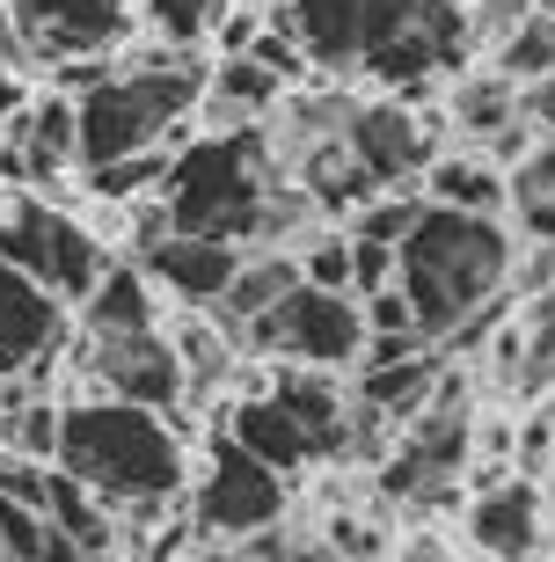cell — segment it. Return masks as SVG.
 <instances>
[{
  "label": "cell",
  "instance_id": "cell-1",
  "mask_svg": "<svg viewBox=\"0 0 555 562\" xmlns=\"http://www.w3.org/2000/svg\"><path fill=\"white\" fill-rule=\"evenodd\" d=\"M59 468L81 490H96L110 512H124V519H154V512H168L190 490L184 438L168 431L154 409L110 402V395H88L59 409Z\"/></svg>",
  "mask_w": 555,
  "mask_h": 562
},
{
  "label": "cell",
  "instance_id": "cell-2",
  "mask_svg": "<svg viewBox=\"0 0 555 562\" xmlns=\"http://www.w3.org/2000/svg\"><path fill=\"white\" fill-rule=\"evenodd\" d=\"M512 227L504 220H482V212H446V205H424L417 227L402 234L395 249V285L410 292L417 307V329L446 344L475 307H490L512 292Z\"/></svg>",
  "mask_w": 555,
  "mask_h": 562
},
{
  "label": "cell",
  "instance_id": "cell-3",
  "mask_svg": "<svg viewBox=\"0 0 555 562\" xmlns=\"http://www.w3.org/2000/svg\"><path fill=\"white\" fill-rule=\"evenodd\" d=\"M270 190H278V168H270L264 125H226L212 139H190L184 154H168V183H162L168 234L256 241Z\"/></svg>",
  "mask_w": 555,
  "mask_h": 562
},
{
  "label": "cell",
  "instance_id": "cell-4",
  "mask_svg": "<svg viewBox=\"0 0 555 562\" xmlns=\"http://www.w3.org/2000/svg\"><path fill=\"white\" fill-rule=\"evenodd\" d=\"M206 103V66L190 59H146L110 74L103 88L74 95V139H81V168L124 161L162 146L168 132H184V117Z\"/></svg>",
  "mask_w": 555,
  "mask_h": 562
},
{
  "label": "cell",
  "instance_id": "cell-5",
  "mask_svg": "<svg viewBox=\"0 0 555 562\" xmlns=\"http://www.w3.org/2000/svg\"><path fill=\"white\" fill-rule=\"evenodd\" d=\"M475 22L460 0H366L358 74L388 88H424L439 74H468Z\"/></svg>",
  "mask_w": 555,
  "mask_h": 562
},
{
  "label": "cell",
  "instance_id": "cell-6",
  "mask_svg": "<svg viewBox=\"0 0 555 562\" xmlns=\"http://www.w3.org/2000/svg\"><path fill=\"white\" fill-rule=\"evenodd\" d=\"M242 351H264V358H292V366H322V373H344L366 358V307L358 292H322V285H292L278 307H264L234 336Z\"/></svg>",
  "mask_w": 555,
  "mask_h": 562
},
{
  "label": "cell",
  "instance_id": "cell-7",
  "mask_svg": "<svg viewBox=\"0 0 555 562\" xmlns=\"http://www.w3.org/2000/svg\"><path fill=\"white\" fill-rule=\"evenodd\" d=\"M468 460H475V424H468V402H460V380H446L439 402L402 424V446L380 460V490L395 504H439L468 475Z\"/></svg>",
  "mask_w": 555,
  "mask_h": 562
},
{
  "label": "cell",
  "instance_id": "cell-8",
  "mask_svg": "<svg viewBox=\"0 0 555 562\" xmlns=\"http://www.w3.org/2000/svg\"><path fill=\"white\" fill-rule=\"evenodd\" d=\"M0 256L15 263V271H30L44 292H59L66 307H81L88 292H96V278H103V241L81 227V220H66V212L37 205V198H22L15 212H0Z\"/></svg>",
  "mask_w": 555,
  "mask_h": 562
},
{
  "label": "cell",
  "instance_id": "cell-9",
  "mask_svg": "<svg viewBox=\"0 0 555 562\" xmlns=\"http://www.w3.org/2000/svg\"><path fill=\"white\" fill-rule=\"evenodd\" d=\"M190 519L206 541H248L286 519V475L264 468L256 453H242L234 438H220L206 460V475L190 482Z\"/></svg>",
  "mask_w": 555,
  "mask_h": 562
},
{
  "label": "cell",
  "instance_id": "cell-10",
  "mask_svg": "<svg viewBox=\"0 0 555 562\" xmlns=\"http://www.w3.org/2000/svg\"><path fill=\"white\" fill-rule=\"evenodd\" d=\"M81 373L96 380V395L110 402H140L154 417L184 409L190 402V373H184V351L168 329H146V336H81Z\"/></svg>",
  "mask_w": 555,
  "mask_h": 562
},
{
  "label": "cell",
  "instance_id": "cell-11",
  "mask_svg": "<svg viewBox=\"0 0 555 562\" xmlns=\"http://www.w3.org/2000/svg\"><path fill=\"white\" fill-rule=\"evenodd\" d=\"M8 30L30 59H88L132 30V0H8Z\"/></svg>",
  "mask_w": 555,
  "mask_h": 562
},
{
  "label": "cell",
  "instance_id": "cell-12",
  "mask_svg": "<svg viewBox=\"0 0 555 562\" xmlns=\"http://www.w3.org/2000/svg\"><path fill=\"white\" fill-rule=\"evenodd\" d=\"M344 154L366 168L380 190H402V183H417V176L432 168L439 139H432V117H417L410 103H395V95H388V103H351Z\"/></svg>",
  "mask_w": 555,
  "mask_h": 562
},
{
  "label": "cell",
  "instance_id": "cell-13",
  "mask_svg": "<svg viewBox=\"0 0 555 562\" xmlns=\"http://www.w3.org/2000/svg\"><path fill=\"white\" fill-rule=\"evenodd\" d=\"M366 380H358V409H373L380 424H410L424 417L446 387L439 344H366Z\"/></svg>",
  "mask_w": 555,
  "mask_h": 562
},
{
  "label": "cell",
  "instance_id": "cell-14",
  "mask_svg": "<svg viewBox=\"0 0 555 562\" xmlns=\"http://www.w3.org/2000/svg\"><path fill=\"white\" fill-rule=\"evenodd\" d=\"M59 344H66V300L0 256V373L59 358Z\"/></svg>",
  "mask_w": 555,
  "mask_h": 562
},
{
  "label": "cell",
  "instance_id": "cell-15",
  "mask_svg": "<svg viewBox=\"0 0 555 562\" xmlns=\"http://www.w3.org/2000/svg\"><path fill=\"white\" fill-rule=\"evenodd\" d=\"M242 241H212V234H154L140 249L146 278L162 292H176L184 307H212L226 285H234V271H242Z\"/></svg>",
  "mask_w": 555,
  "mask_h": 562
},
{
  "label": "cell",
  "instance_id": "cell-16",
  "mask_svg": "<svg viewBox=\"0 0 555 562\" xmlns=\"http://www.w3.org/2000/svg\"><path fill=\"white\" fill-rule=\"evenodd\" d=\"M226 438H234L242 453H256L264 468H278V475H300V468H314V460H330V446H322L308 424L292 417V409L270 395V387L226 409Z\"/></svg>",
  "mask_w": 555,
  "mask_h": 562
},
{
  "label": "cell",
  "instance_id": "cell-17",
  "mask_svg": "<svg viewBox=\"0 0 555 562\" xmlns=\"http://www.w3.org/2000/svg\"><path fill=\"white\" fill-rule=\"evenodd\" d=\"M541 519H548V504H541V490L526 475H504L490 482L482 497H475L468 512V541L482 548L490 562H526L541 548Z\"/></svg>",
  "mask_w": 555,
  "mask_h": 562
},
{
  "label": "cell",
  "instance_id": "cell-18",
  "mask_svg": "<svg viewBox=\"0 0 555 562\" xmlns=\"http://www.w3.org/2000/svg\"><path fill=\"white\" fill-rule=\"evenodd\" d=\"M270 22H286L314 74H351L358 66V37H366V0H278L264 8Z\"/></svg>",
  "mask_w": 555,
  "mask_h": 562
},
{
  "label": "cell",
  "instance_id": "cell-19",
  "mask_svg": "<svg viewBox=\"0 0 555 562\" xmlns=\"http://www.w3.org/2000/svg\"><path fill=\"white\" fill-rule=\"evenodd\" d=\"M162 329V292L146 263H103L96 292L81 300V336H146Z\"/></svg>",
  "mask_w": 555,
  "mask_h": 562
},
{
  "label": "cell",
  "instance_id": "cell-20",
  "mask_svg": "<svg viewBox=\"0 0 555 562\" xmlns=\"http://www.w3.org/2000/svg\"><path fill=\"white\" fill-rule=\"evenodd\" d=\"M417 183H424V205H446V212H482V220H504V212H512V183H504L497 161L432 154V168H424Z\"/></svg>",
  "mask_w": 555,
  "mask_h": 562
},
{
  "label": "cell",
  "instance_id": "cell-21",
  "mask_svg": "<svg viewBox=\"0 0 555 562\" xmlns=\"http://www.w3.org/2000/svg\"><path fill=\"white\" fill-rule=\"evenodd\" d=\"M300 285V263H292V256H278V249H264V256H242V271H234V285L220 292V300H212V322H220L226 336H242L248 322H256V314L264 307H278V300H286V292Z\"/></svg>",
  "mask_w": 555,
  "mask_h": 562
},
{
  "label": "cell",
  "instance_id": "cell-22",
  "mask_svg": "<svg viewBox=\"0 0 555 562\" xmlns=\"http://www.w3.org/2000/svg\"><path fill=\"white\" fill-rule=\"evenodd\" d=\"M286 95H292V88L278 81L264 59H248V52H234V59H220L206 74V103L220 110L226 125H256V117H264V110H278Z\"/></svg>",
  "mask_w": 555,
  "mask_h": 562
},
{
  "label": "cell",
  "instance_id": "cell-23",
  "mask_svg": "<svg viewBox=\"0 0 555 562\" xmlns=\"http://www.w3.org/2000/svg\"><path fill=\"white\" fill-rule=\"evenodd\" d=\"M453 125L475 132L482 146H497L504 132L519 125V81L512 74H497V66H482V74H453Z\"/></svg>",
  "mask_w": 555,
  "mask_h": 562
},
{
  "label": "cell",
  "instance_id": "cell-24",
  "mask_svg": "<svg viewBox=\"0 0 555 562\" xmlns=\"http://www.w3.org/2000/svg\"><path fill=\"white\" fill-rule=\"evenodd\" d=\"M44 512H52V526H59L88 562H110V504L96 497V490H81L66 468H52V482H44Z\"/></svg>",
  "mask_w": 555,
  "mask_h": 562
},
{
  "label": "cell",
  "instance_id": "cell-25",
  "mask_svg": "<svg viewBox=\"0 0 555 562\" xmlns=\"http://www.w3.org/2000/svg\"><path fill=\"white\" fill-rule=\"evenodd\" d=\"M0 562H88L81 548L66 541L44 504H15L0 497Z\"/></svg>",
  "mask_w": 555,
  "mask_h": 562
},
{
  "label": "cell",
  "instance_id": "cell-26",
  "mask_svg": "<svg viewBox=\"0 0 555 562\" xmlns=\"http://www.w3.org/2000/svg\"><path fill=\"white\" fill-rule=\"evenodd\" d=\"M512 220L534 241H555V139H534L526 154L512 161Z\"/></svg>",
  "mask_w": 555,
  "mask_h": 562
},
{
  "label": "cell",
  "instance_id": "cell-27",
  "mask_svg": "<svg viewBox=\"0 0 555 562\" xmlns=\"http://www.w3.org/2000/svg\"><path fill=\"white\" fill-rule=\"evenodd\" d=\"M66 161H81V139H74V95H52L22 117V168L30 176H59Z\"/></svg>",
  "mask_w": 555,
  "mask_h": 562
},
{
  "label": "cell",
  "instance_id": "cell-28",
  "mask_svg": "<svg viewBox=\"0 0 555 562\" xmlns=\"http://www.w3.org/2000/svg\"><path fill=\"white\" fill-rule=\"evenodd\" d=\"M88 183H96V198H110V205H132V198H162L168 183V154L162 146H146V154H124V161H96L88 168Z\"/></svg>",
  "mask_w": 555,
  "mask_h": 562
},
{
  "label": "cell",
  "instance_id": "cell-29",
  "mask_svg": "<svg viewBox=\"0 0 555 562\" xmlns=\"http://www.w3.org/2000/svg\"><path fill=\"white\" fill-rule=\"evenodd\" d=\"M497 74H512V81H541V74H555V15H548V8H534L512 37L497 44Z\"/></svg>",
  "mask_w": 555,
  "mask_h": 562
},
{
  "label": "cell",
  "instance_id": "cell-30",
  "mask_svg": "<svg viewBox=\"0 0 555 562\" xmlns=\"http://www.w3.org/2000/svg\"><path fill=\"white\" fill-rule=\"evenodd\" d=\"M417 212H424V190H380V198H366V205L351 212V227L344 234H358V241H388V249H402V234L417 227Z\"/></svg>",
  "mask_w": 555,
  "mask_h": 562
},
{
  "label": "cell",
  "instance_id": "cell-31",
  "mask_svg": "<svg viewBox=\"0 0 555 562\" xmlns=\"http://www.w3.org/2000/svg\"><path fill=\"white\" fill-rule=\"evenodd\" d=\"M0 446L15 460H59V402H15L0 417Z\"/></svg>",
  "mask_w": 555,
  "mask_h": 562
},
{
  "label": "cell",
  "instance_id": "cell-32",
  "mask_svg": "<svg viewBox=\"0 0 555 562\" xmlns=\"http://www.w3.org/2000/svg\"><path fill=\"white\" fill-rule=\"evenodd\" d=\"M140 15L154 22V37H162L168 52H190L198 37H212L220 0H140Z\"/></svg>",
  "mask_w": 555,
  "mask_h": 562
},
{
  "label": "cell",
  "instance_id": "cell-33",
  "mask_svg": "<svg viewBox=\"0 0 555 562\" xmlns=\"http://www.w3.org/2000/svg\"><path fill=\"white\" fill-rule=\"evenodd\" d=\"M292 263H300V285L351 292V234H308Z\"/></svg>",
  "mask_w": 555,
  "mask_h": 562
},
{
  "label": "cell",
  "instance_id": "cell-34",
  "mask_svg": "<svg viewBox=\"0 0 555 562\" xmlns=\"http://www.w3.org/2000/svg\"><path fill=\"white\" fill-rule=\"evenodd\" d=\"M380 285H395V249H388V241H358V234H351V292L366 300V292H380Z\"/></svg>",
  "mask_w": 555,
  "mask_h": 562
},
{
  "label": "cell",
  "instance_id": "cell-35",
  "mask_svg": "<svg viewBox=\"0 0 555 562\" xmlns=\"http://www.w3.org/2000/svg\"><path fill=\"white\" fill-rule=\"evenodd\" d=\"M519 117L555 139V74H541V81H519Z\"/></svg>",
  "mask_w": 555,
  "mask_h": 562
},
{
  "label": "cell",
  "instance_id": "cell-36",
  "mask_svg": "<svg viewBox=\"0 0 555 562\" xmlns=\"http://www.w3.org/2000/svg\"><path fill=\"white\" fill-rule=\"evenodd\" d=\"M270 562H344V555H336V548H278Z\"/></svg>",
  "mask_w": 555,
  "mask_h": 562
},
{
  "label": "cell",
  "instance_id": "cell-37",
  "mask_svg": "<svg viewBox=\"0 0 555 562\" xmlns=\"http://www.w3.org/2000/svg\"><path fill=\"white\" fill-rule=\"evenodd\" d=\"M534 8H548V15H555V0H534Z\"/></svg>",
  "mask_w": 555,
  "mask_h": 562
}]
</instances>
